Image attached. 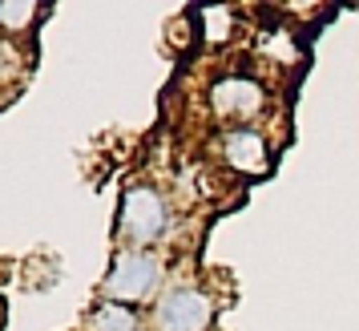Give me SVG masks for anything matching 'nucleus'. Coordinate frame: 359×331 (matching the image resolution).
Wrapping results in <instances>:
<instances>
[{"label":"nucleus","instance_id":"obj_9","mask_svg":"<svg viewBox=\"0 0 359 331\" xmlns=\"http://www.w3.org/2000/svg\"><path fill=\"white\" fill-rule=\"evenodd\" d=\"M202 17H206V36H210L214 45H222L234 33V25H230L234 20V8H206Z\"/></svg>","mask_w":359,"mask_h":331},{"label":"nucleus","instance_id":"obj_2","mask_svg":"<svg viewBox=\"0 0 359 331\" xmlns=\"http://www.w3.org/2000/svg\"><path fill=\"white\" fill-rule=\"evenodd\" d=\"M165 291V259L162 250H137V247H121L114 255V263L105 271L101 283V299L114 303H149Z\"/></svg>","mask_w":359,"mask_h":331},{"label":"nucleus","instance_id":"obj_7","mask_svg":"<svg viewBox=\"0 0 359 331\" xmlns=\"http://www.w3.org/2000/svg\"><path fill=\"white\" fill-rule=\"evenodd\" d=\"M41 17H45V8L33 0H0V36H8V41L33 36Z\"/></svg>","mask_w":359,"mask_h":331},{"label":"nucleus","instance_id":"obj_8","mask_svg":"<svg viewBox=\"0 0 359 331\" xmlns=\"http://www.w3.org/2000/svg\"><path fill=\"white\" fill-rule=\"evenodd\" d=\"M29 49L20 45V41H8V36H0V89H17L20 77H25V69H29Z\"/></svg>","mask_w":359,"mask_h":331},{"label":"nucleus","instance_id":"obj_4","mask_svg":"<svg viewBox=\"0 0 359 331\" xmlns=\"http://www.w3.org/2000/svg\"><path fill=\"white\" fill-rule=\"evenodd\" d=\"M214 295L198 283H170L154 299L149 331H210L214 323Z\"/></svg>","mask_w":359,"mask_h":331},{"label":"nucleus","instance_id":"obj_1","mask_svg":"<svg viewBox=\"0 0 359 331\" xmlns=\"http://www.w3.org/2000/svg\"><path fill=\"white\" fill-rule=\"evenodd\" d=\"M174 227L170 202L154 182H130L121 190V206H117V238L121 247L137 250H158L165 234Z\"/></svg>","mask_w":359,"mask_h":331},{"label":"nucleus","instance_id":"obj_3","mask_svg":"<svg viewBox=\"0 0 359 331\" xmlns=\"http://www.w3.org/2000/svg\"><path fill=\"white\" fill-rule=\"evenodd\" d=\"M206 109L222 130L259 126V117L266 114V85L250 73H222L206 85Z\"/></svg>","mask_w":359,"mask_h":331},{"label":"nucleus","instance_id":"obj_5","mask_svg":"<svg viewBox=\"0 0 359 331\" xmlns=\"http://www.w3.org/2000/svg\"><path fill=\"white\" fill-rule=\"evenodd\" d=\"M218 162L234 174H243V178H259L271 170L275 149L266 142L262 126H234V130L218 133Z\"/></svg>","mask_w":359,"mask_h":331},{"label":"nucleus","instance_id":"obj_6","mask_svg":"<svg viewBox=\"0 0 359 331\" xmlns=\"http://www.w3.org/2000/svg\"><path fill=\"white\" fill-rule=\"evenodd\" d=\"M85 331H146V319L137 315V307L130 303H114V299H101L89 307L85 315Z\"/></svg>","mask_w":359,"mask_h":331}]
</instances>
